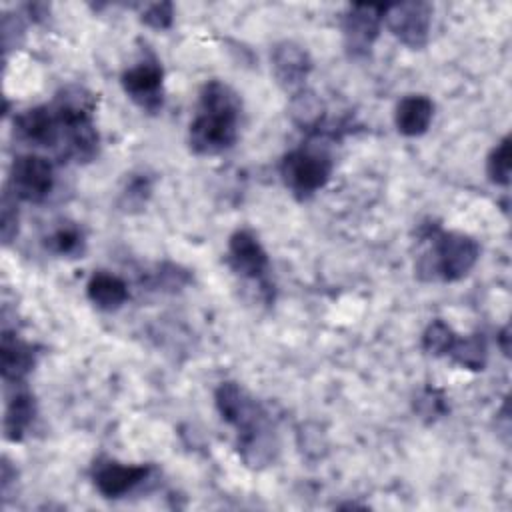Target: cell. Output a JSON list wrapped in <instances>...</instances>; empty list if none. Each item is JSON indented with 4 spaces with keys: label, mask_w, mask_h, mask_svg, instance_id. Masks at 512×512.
Returning <instances> with one entry per match:
<instances>
[{
    "label": "cell",
    "mask_w": 512,
    "mask_h": 512,
    "mask_svg": "<svg viewBox=\"0 0 512 512\" xmlns=\"http://www.w3.org/2000/svg\"><path fill=\"white\" fill-rule=\"evenodd\" d=\"M174 18V10L170 2H156L150 4L144 12H142V22H146L148 26L156 28V30H166L170 28Z\"/></svg>",
    "instance_id": "cell-21"
},
{
    "label": "cell",
    "mask_w": 512,
    "mask_h": 512,
    "mask_svg": "<svg viewBox=\"0 0 512 512\" xmlns=\"http://www.w3.org/2000/svg\"><path fill=\"white\" fill-rule=\"evenodd\" d=\"M228 260L234 272L244 278H260L266 272L268 256L256 236L246 230H238L228 242Z\"/></svg>",
    "instance_id": "cell-11"
},
{
    "label": "cell",
    "mask_w": 512,
    "mask_h": 512,
    "mask_svg": "<svg viewBox=\"0 0 512 512\" xmlns=\"http://www.w3.org/2000/svg\"><path fill=\"white\" fill-rule=\"evenodd\" d=\"M456 342V334L452 332V328L442 322V320H434L430 322V326L426 328L424 336H422V346L426 352L434 354V356H442L448 354L450 348Z\"/></svg>",
    "instance_id": "cell-19"
},
{
    "label": "cell",
    "mask_w": 512,
    "mask_h": 512,
    "mask_svg": "<svg viewBox=\"0 0 512 512\" xmlns=\"http://www.w3.org/2000/svg\"><path fill=\"white\" fill-rule=\"evenodd\" d=\"M18 232V212L16 206L8 196H4L2 202V238L4 242H10L12 236Z\"/></svg>",
    "instance_id": "cell-23"
},
{
    "label": "cell",
    "mask_w": 512,
    "mask_h": 512,
    "mask_svg": "<svg viewBox=\"0 0 512 512\" xmlns=\"http://www.w3.org/2000/svg\"><path fill=\"white\" fill-rule=\"evenodd\" d=\"M332 162L328 154L310 148H298L284 156L280 174L284 184L300 198L318 192L330 178Z\"/></svg>",
    "instance_id": "cell-3"
},
{
    "label": "cell",
    "mask_w": 512,
    "mask_h": 512,
    "mask_svg": "<svg viewBox=\"0 0 512 512\" xmlns=\"http://www.w3.org/2000/svg\"><path fill=\"white\" fill-rule=\"evenodd\" d=\"M150 468L142 464H118L106 462L100 464L94 472V484L98 492L106 498H120L136 488L146 476Z\"/></svg>",
    "instance_id": "cell-10"
},
{
    "label": "cell",
    "mask_w": 512,
    "mask_h": 512,
    "mask_svg": "<svg viewBox=\"0 0 512 512\" xmlns=\"http://www.w3.org/2000/svg\"><path fill=\"white\" fill-rule=\"evenodd\" d=\"M34 366V354L28 344L16 336L4 334L0 344V368L4 380H22Z\"/></svg>",
    "instance_id": "cell-13"
},
{
    "label": "cell",
    "mask_w": 512,
    "mask_h": 512,
    "mask_svg": "<svg viewBox=\"0 0 512 512\" xmlns=\"http://www.w3.org/2000/svg\"><path fill=\"white\" fill-rule=\"evenodd\" d=\"M240 100L236 92L212 80L200 92V110L190 124L188 142L196 154H218L230 148L238 136Z\"/></svg>",
    "instance_id": "cell-1"
},
{
    "label": "cell",
    "mask_w": 512,
    "mask_h": 512,
    "mask_svg": "<svg viewBox=\"0 0 512 512\" xmlns=\"http://www.w3.org/2000/svg\"><path fill=\"white\" fill-rule=\"evenodd\" d=\"M382 16H384V8L374 4H356L346 12L342 20V30L346 38V48L354 56H362L370 52L380 32Z\"/></svg>",
    "instance_id": "cell-7"
},
{
    "label": "cell",
    "mask_w": 512,
    "mask_h": 512,
    "mask_svg": "<svg viewBox=\"0 0 512 512\" xmlns=\"http://www.w3.org/2000/svg\"><path fill=\"white\" fill-rule=\"evenodd\" d=\"M88 298L102 310L120 308L128 298V286L122 278L110 272H96L86 286Z\"/></svg>",
    "instance_id": "cell-14"
},
{
    "label": "cell",
    "mask_w": 512,
    "mask_h": 512,
    "mask_svg": "<svg viewBox=\"0 0 512 512\" xmlns=\"http://www.w3.org/2000/svg\"><path fill=\"white\" fill-rule=\"evenodd\" d=\"M46 246L62 256H76L82 254L84 236L74 224H60L52 234L46 238Z\"/></svg>",
    "instance_id": "cell-18"
},
{
    "label": "cell",
    "mask_w": 512,
    "mask_h": 512,
    "mask_svg": "<svg viewBox=\"0 0 512 512\" xmlns=\"http://www.w3.org/2000/svg\"><path fill=\"white\" fill-rule=\"evenodd\" d=\"M124 92L144 110L156 112L162 106V66L158 60H142L122 74Z\"/></svg>",
    "instance_id": "cell-6"
},
{
    "label": "cell",
    "mask_w": 512,
    "mask_h": 512,
    "mask_svg": "<svg viewBox=\"0 0 512 512\" xmlns=\"http://www.w3.org/2000/svg\"><path fill=\"white\" fill-rule=\"evenodd\" d=\"M288 114L300 130H314L322 122L324 104L314 92L298 90L290 100Z\"/></svg>",
    "instance_id": "cell-16"
},
{
    "label": "cell",
    "mask_w": 512,
    "mask_h": 512,
    "mask_svg": "<svg viewBox=\"0 0 512 512\" xmlns=\"http://www.w3.org/2000/svg\"><path fill=\"white\" fill-rule=\"evenodd\" d=\"M270 60H272V72L276 76V82L284 90H292V92L302 88L304 80L312 70V60L308 52L300 44L290 40L276 44L272 48Z\"/></svg>",
    "instance_id": "cell-8"
},
{
    "label": "cell",
    "mask_w": 512,
    "mask_h": 512,
    "mask_svg": "<svg viewBox=\"0 0 512 512\" xmlns=\"http://www.w3.org/2000/svg\"><path fill=\"white\" fill-rule=\"evenodd\" d=\"M10 186L16 198L26 202H42L54 186L52 164L38 154H22L14 158Z\"/></svg>",
    "instance_id": "cell-4"
},
{
    "label": "cell",
    "mask_w": 512,
    "mask_h": 512,
    "mask_svg": "<svg viewBox=\"0 0 512 512\" xmlns=\"http://www.w3.org/2000/svg\"><path fill=\"white\" fill-rule=\"evenodd\" d=\"M510 138H502L488 156L486 172L494 184L506 186L510 182Z\"/></svg>",
    "instance_id": "cell-20"
},
{
    "label": "cell",
    "mask_w": 512,
    "mask_h": 512,
    "mask_svg": "<svg viewBox=\"0 0 512 512\" xmlns=\"http://www.w3.org/2000/svg\"><path fill=\"white\" fill-rule=\"evenodd\" d=\"M32 418H34V398L28 392H16L6 406V416H4L6 438L12 442L20 440L28 430Z\"/></svg>",
    "instance_id": "cell-15"
},
{
    "label": "cell",
    "mask_w": 512,
    "mask_h": 512,
    "mask_svg": "<svg viewBox=\"0 0 512 512\" xmlns=\"http://www.w3.org/2000/svg\"><path fill=\"white\" fill-rule=\"evenodd\" d=\"M434 116V104L422 94H410L402 98L394 112L398 132L404 136H420L428 130Z\"/></svg>",
    "instance_id": "cell-12"
},
{
    "label": "cell",
    "mask_w": 512,
    "mask_h": 512,
    "mask_svg": "<svg viewBox=\"0 0 512 512\" xmlns=\"http://www.w3.org/2000/svg\"><path fill=\"white\" fill-rule=\"evenodd\" d=\"M14 128L22 140L34 146H54L62 138V126L52 106L24 110L14 120Z\"/></svg>",
    "instance_id": "cell-9"
},
{
    "label": "cell",
    "mask_w": 512,
    "mask_h": 512,
    "mask_svg": "<svg viewBox=\"0 0 512 512\" xmlns=\"http://www.w3.org/2000/svg\"><path fill=\"white\" fill-rule=\"evenodd\" d=\"M416 408L426 418H438L446 412L444 398L436 390H424L416 400Z\"/></svg>",
    "instance_id": "cell-22"
},
{
    "label": "cell",
    "mask_w": 512,
    "mask_h": 512,
    "mask_svg": "<svg viewBox=\"0 0 512 512\" xmlns=\"http://www.w3.org/2000/svg\"><path fill=\"white\" fill-rule=\"evenodd\" d=\"M388 30L406 46L422 48L428 42L432 8L424 2H402L384 8Z\"/></svg>",
    "instance_id": "cell-5"
},
{
    "label": "cell",
    "mask_w": 512,
    "mask_h": 512,
    "mask_svg": "<svg viewBox=\"0 0 512 512\" xmlns=\"http://www.w3.org/2000/svg\"><path fill=\"white\" fill-rule=\"evenodd\" d=\"M448 354H452L454 362H458L468 370H482L486 366V356H488L486 340L482 338V334H472L462 340L456 338Z\"/></svg>",
    "instance_id": "cell-17"
},
{
    "label": "cell",
    "mask_w": 512,
    "mask_h": 512,
    "mask_svg": "<svg viewBox=\"0 0 512 512\" xmlns=\"http://www.w3.org/2000/svg\"><path fill=\"white\" fill-rule=\"evenodd\" d=\"M480 248L474 238L460 232H442L434 240L428 270L432 276L454 282L464 278L476 264Z\"/></svg>",
    "instance_id": "cell-2"
}]
</instances>
